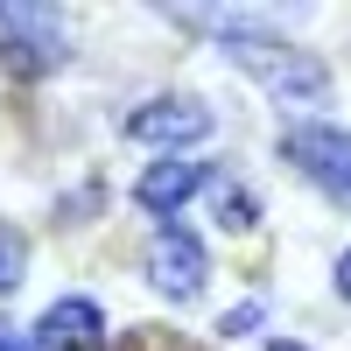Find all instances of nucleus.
I'll use <instances>...</instances> for the list:
<instances>
[{"instance_id": "1", "label": "nucleus", "mask_w": 351, "mask_h": 351, "mask_svg": "<svg viewBox=\"0 0 351 351\" xmlns=\"http://www.w3.org/2000/svg\"><path fill=\"white\" fill-rule=\"evenodd\" d=\"M218 28H225V56H232V64H246L274 99H288V106H316V99L330 92V71L316 64L309 49H288L281 36H267V28H253V21H239V14L218 21Z\"/></svg>"}, {"instance_id": "2", "label": "nucleus", "mask_w": 351, "mask_h": 351, "mask_svg": "<svg viewBox=\"0 0 351 351\" xmlns=\"http://www.w3.org/2000/svg\"><path fill=\"white\" fill-rule=\"evenodd\" d=\"M64 28H56L43 8H0V71L8 77H43L64 64Z\"/></svg>"}, {"instance_id": "3", "label": "nucleus", "mask_w": 351, "mask_h": 351, "mask_svg": "<svg viewBox=\"0 0 351 351\" xmlns=\"http://www.w3.org/2000/svg\"><path fill=\"white\" fill-rule=\"evenodd\" d=\"M281 155L295 162L316 190H330L337 204H351V134L344 127H288Z\"/></svg>"}, {"instance_id": "4", "label": "nucleus", "mask_w": 351, "mask_h": 351, "mask_svg": "<svg viewBox=\"0 0 351 351\" xmlns=\"http://www.w3.org/2000/svg\"><path fill=\"white\" fill-rule=\"evenodd\" d=\"M148 281L162 288L169 302H197L204 295V246L190 239L183 225H162L148 246Z\"/></svg>"}, {"instance_id": "5", "label": "nucleus", "mask_w": 351, "mask_h": 351, "mask_svg": "<svg viewBox=\"0 0 351 351\" xmlns=\"http://www.w3.org/2000/svg\"><path fill=\"white\" fill-rule=\"evenodd\" d=\"M36 351H106V316H99V302H84V295L49 302L43 324H36Z\"/></svg>"}, {"instance_id": "6", "label": "nucleus", "mask_w": 351, "mask_h": 351, "mask_svg": "<svg viewBox=\"0 0 351 351\" xmlns=\"http://www.w3.org/2000/svg\"><path fill=\"white\" fill-rule=\"evenodd\" d=\"M127 134L134 141H204L211 134V112H204L197 99H155V106H141V112H127Z\"/></svg>"}, {"instance_id": "7", "label": "nucleus", "mask_w": 351, "mask_h": 351, "mask_svg": "<svg viewBox=\"0 0 351 351\" xmlns=\"http://www.w3.org/2000/svg\"><path fill=\"white\" fill-rule=\"evenodd\" d=\"M204 183H211V176H204V162H155V169L134 183V204L169 218V211H183V197H197Z\"/></svg>"}, {"instance_id": "8", "label": "nucleus", "mask_w": 351, "mask_h": 351, "mask_svg": "<svg viewBox=\"0 0 351 351\" xmlns=\"http://www.w3.org/2000/svg\"><path fill=\"white\" fill-rule=\"evenodd\" d=\"M211 204H218V225H225V232H246V225H253V190L211 183Z\"/></svg>"}, {"instance_id": "9", "label": "nucleus", "mask_w": 351, "mask_h": 351, "mask_svg": "<svg viewBox=\"0 0 351 351\" xmlns=\"http://www.w3.org/2000/svg\"><path fill=\"white\" fill-rule=\"evenodd\" d=\"M120 351H204V344H197V337H183V330L141 324V330H127V337H120Z\"/></svg>"}, {"instance_id": "10", "label": "nucleus", "mask_w": 351, "mask_h": 351, "mask_svg": "<svg viewBox=\"0 0 351 351\" xmlns=\"http://www.w3.org/2000/svg\"><path fill=\"white\" fill-rule=\"evenodd\" d=\"M21 267H28V246H21V232H8L0 225V295L21 281Z\"/></svg>"}, {"instance_id": "11", "label": "nucleus", "mask_w": 351, "mask_h": 351, "mask_svg": "<svg viewBox=\"0 0 351 351\" xmlns=\"http://www.w3.org/2000/svg\"><path fill=\"white\" fill-rule=\"evenodd\" d=\"M253 324H260V302H239V309H232L218 330H225V337H239V330H253Z\"/></svg>"}, {"instance_id": "12", "label": "nucleus", "mask_w": 351, "mask_h": 351, "mask_svg": "<svg viewBox=\"0 0 351 351\" xmlns=\"http://www.w3.org/2000/svg\"><path fill=\"white\" fill-rule=\"evenodd\" d=\"M0 351H28V344H21V330H8V324H0Z\"/></svg>"}, {"instance_id": "13", "label": "nucleus", "mask_w": 351, "mask_h": 351, "mask_svg": "<svg viewBox=\"0 0 351 351\" xmlns=\"http://www.w3.org/2000/svg\"><path fill=\"white\" fill-rule=\"evenodd\" d=\"M337 288H344V302H351V253L337 260Z\"/></svg>"}, {"instance_id": "14", "label": "nucleus", "mask_w": 351, "mask_h": 351, "mask_svg": "<svg viewBox=\"0 0 351 351\" xmlns=\"http://www.w3.org/2000/svg\"><path fill=\"white\" fill-rule=\"evenodd\" d=\"M274 351H302V344H274Z\"/></svg>"}]
</instances>
